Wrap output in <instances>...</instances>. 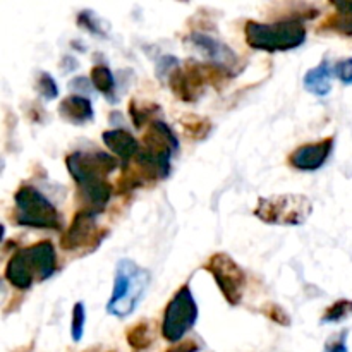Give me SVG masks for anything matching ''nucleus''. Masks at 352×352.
Masks as SVG:
<instances>
[{"mask_svg":"<svg viewBox=\"0 0 352 352\" xmlns=\"http://www.w3.org/2000/svg\"><path fill=\"white\" fill-rule=\"evenodd\" d=\"M65 165L78 186L81 210L102 213L113 192L107 177L119 167V160L105 151H74L67 155Z\"/></svg>","mask_w":352,"mask_h":352,"instance_id":"f257e3e1","label":"nucleus"},{"mask_svg":"<svg viewBox=\"0 0 352 352\" xmlns=\"http://www.w3.org/2000/svg\"><path fill=\"white\" fill-rule=\"evenodd\" d=\"M57 270V253L50 241L17 250L6 267V278L14 289L28 291L34 280H47Z\"/></svg>","mask_w":352,"mask_h":352,"instance_id":"f03ea898","label":"nucleus"},{"mask_svg":"<svg viewBox=\"0 0 352 352\" xmlns=\"http://www.w3.org/2000/svg\"><path fill=\"white\" fill-rule=\"evenodd\" d=\"M151 274L133 260H120L113 277V291L107 305V313L116 318H127L140 306L150 287Z\"/></svg>","mask_w":352,"mask_h":352,"instance_id":"7ed1b4c3","label":"nucleus"},{"mask_svg":"<svg viewBox=\"0 0 352 352\" xmlns=\"http://www.w3.org/2000/svg\"><path fill=\"white\" fill-rule=\"evenodd\" d=\"M246 43L261 52H287L301 47L306 40V26L301 17L277 21V23H258L248 21L244 26Z\"/></svg>","mask_w":352,"mask_h":352,"instance_id":"20e7f679","label":"nucleus"},{"mask_svg":"<svg viewBox=\"0 0 352 352\" xmlns=\"http://www.w3.org/2000/svg\"><path fill=\"white\" fill-rule=\"evenodd\" d=\"M14 203H16L14 220L17 226L47 230H60L64 226L60 213L54 203L48 201L33 186H21L14 196Z\"/></svg>","mask_w":352,"mask_h":352,"instance_id":"39448f33","label":"nucleus"},{"mask_svg":"<svg viewBox=\"0 0 352 352\" xmlns=\"http://www.w3.org/2000/svg\"><path fill=\"white\" fill-rule=\"evenodd\" d=\"M313 203L305 195H277L261 198L254 208V217L274 226H301L309 219Z\"/></svg>","mask_w":352,"mask_h":352,"instance_id":"423d86ee","label":"nucleus"},{"mask_svg":"<svg viewBox=\"0 0 352 352\" xmlns=\"http://www.w3.org/2000/svg\"><path fill=\"white\" fill-rule=\"evenodd\" d=\"M229 72L215 67V65H203L196 62H188L184 67H175L168 76V86L172 93L182 102H195L203 93L208 82H220L229 78Z\"/></svg>","mask_w":352,"mask_h":352,"instance_id":"0eeeda50","label":"nucleus"},{"mask_svg":"<svg viewBox=\"0 0 352 352\" xmlns=\"http://www.w3.org/2000/svg\"><path fill=\"white\" fill-rule=\"evenodd\" d=\"M198 305L189 285H182L167 305L162 322V336L167 342L177 344L198 322Z\"/></svg>","mask_w":352,"mask_h":352,"instance_id":"6e6552de","label":"nucleus"},{"mask_svg":"<svg viewBox=\"0 0 352 352\" xmlns=\"http://www.w3.org/2000/svg\"><path fill=\"white\" fill-rule=\"evenodd\" d=\"M203 270L212 275L217 287L220 289L230 306H237L243 301L244 289H246V274L234 258L226 253L212 254L208 261L203 265Z\"/></svg>","mask_w":352,"mask_h":352,"instance_id":"1a4fd4ad","label":"nucleus"},{"mask_svg":"<svg viewBox=\"0 0 352 352\" xmlns=\"http://www.w3.org/2000/svg\"><path fill=\"white\" fill-rule=\"evenodd\" d=\"M107 230L100 229L96 223V213L79 210L72 219L71 226L62 234L60 246L65 251L82 250V248H96L105 237Z\"/></svg>","mask_w":352,"mask_h":352,"instance_id":"9d476101","label":"nucleus"},{"mask_svg":"<svg viewBox=\"0 0 352 352\" xmlns=\"http://www.w3.org/2000/svg\"><path fill=\"white\" fill-rule=\"evenodd\" d=\"M143 143L144 151L153 155L158 160L167 162V164H170L172 157L179 150L177 136L170 129V126L162 120H151L150 127L143 136Z\"/></svg>","mask_w":352,"mask_h":352,"instance_id":"9b49d317","label":"nucleus"},{"mask_svg":"<svg viewBox=\"0 0 352 352\" xmlns=\"http://www.w3.org/2000/svg\"><path fill=\"white\" fill-rule=\"evenodd\" d=\"M191 43L210 58L212 65H215V67L229 72L230 76L234 74V69H241L239 57H237V54L232 50V48L227 47L223 41L215 40V38L208 36V34L192 33Z\"/></svg>","mask_w":352,"mask_h":352,"instance_id":"f8f14e48","label":"nucleus"},{"mask_svg":"<svg viewBox=\"0 0 352 352\" xmlns=\"http://www.w3.org/2000/svg\"><path fill=\"white\" fill-rule=\"evenodd\" d=\"M333 148V138H325L318 143H308L296 148L289 157V165L302 172H315L325 165Z\"/></svg>","mask_w":352,"mask_h":352,"instance_id":"ddd939ff","label":"nucleus"},{"mask_svg":"<svg viewBox=\"0 0 352 352\" xmlns=\"http://www.w3.org/2000/svg\"><path fill=\"white\" fill-rule=\"evenodd\" d=\"M102 140L103 143H105V146L109 148L116 157H119L120 160H122V167L124 165H129L131 160L136 158V155L140 153L141 150L136 138L124 129L105 131V133L102 134Z\"/></svg>","mask_w":352,"mask_h":352,"instance_id":"4468645a","label":"nucleus"},{"mask_svg":"<svg viewBox=\"0 0 352 352\" xmlns=\"http://www.w3.org/2000/svg\"><path fill=\"white\" fill-rule=\"evenodd\" d=\"M58 113L64 120L74 124V126H82L86 122H91L93 116V103L91 100L86 98L85 95H71L58 103Z\"/></svg>","mask_w":352,"mask_h":352,"instance_id":"2eb2a0df","label":"nucleus"},{"mask_svg":"<svg viewBox=\"0 0 352 352\" xmlns=\"http://www.w3.org/2000/svg\"><path fill=\"white\" fill-rule=\"evenodd\" d=\"M333 76H336L333 65L330 64L327 58H323L316 67L309 69V71L306 72L305 79H302V85H305L306 91L323 98V96L329 95L330 89H332Z\"/></svg>","mask_w":352,"mask_h":352,"instance_id":"dca6fc26","label":"nucleus"},{"mask_svg":"<svg viewBox=\"0 0 352 352\" xmlns=\"http://www.w3.org/2000/svg\"><path fill=\"white\" fill-rule=\"evenodd\" d=\"M332 7L336 10L322 24L323 30L336 31L344 36H352V0H336L332 2Z\"/></svg>","mask_w":352,"mask_h":352,"instance_id":"f3484780","label":"nucleus"},{"mask_svg":"<svg viewBox=\"0 0 352 352\" xmlns=\"http://www.w3.org/2000/svg\"><path fill=\"white\" fill-rule=\"evenodd\" d=\"M126 340L133 351L140 352L148 349L153 342V329H151L150 322L143 320V322L131 327L126 333Z\"/></svg>","mask_w":352,"mask_h":352,"instance_id":"a211bd4d","label":"nucleus"},{"mask_svg":"<svg viewBox=\"0 0 352 352\" xmlns=\"http://www.w3.org/2000/svg\"><path fill=\"white\" fill-rule=\"evenodd\" d=\"M91 85L109 100H116L113 98L116 96V79L107 65H95L91 69Z\"/></svg>","mask_w":352,"mask_h":352,"instance_id":"6ab92c4d","label":"nucleus"},{"mask_svg":"<svg viewBox=\"0 0 352 352\" xmlns=\"http://www.w3.org/2000/svg\"><path fill=\"white\" fill-rule=\"evenodd\" d=\"M184 134L189 140H205L212 131V122L205 117L198 116H188L181 120Z\"/></svg>","mask_w":352,"mask_h":352,"instance_id":"aec40b11","label":"nucleus"},{"mask_svg":"<svg viewBox=\"0 0 352 352\" xmlns=\"http://www.w3.org/2000/svg\"><path fill=\"white\" fill-rule=\"evenodd\" d=\"M351 315L352 301H349V299H339L330 308H327V311L322 316V323H339L342 320L349 318Z\"/></svg>","mask_w":352,"mask_h":352,"instance_id":"412c9836","label":"nucleus"},{"mask_svg":"<svg viewBox=\"0 0 352 352\" xmlns=\"http://www.w3.org/2000/svg\"><path fill=\"white\" fill-rule=\"evenodd\" d=\"M158 110V105H153V103H140L136 100L129 103V113L131 119H133L134 127H143L144 124L150 122L151 116Z\"/></svg>","mask_w":352,"mask_h":352,"instance_id":"4be33fe9","label":"nucleus"},{"mask_svg":"<svg viewBox=\"0 0 352 352\" xmlns=\"http://www.w3.org/2000/svg\"><path fill=\"white\" fill-rule=\"evenodd\" d=\"M85 323H86V308L82 302H76L72 308V322H71V336L74 342H79L85 333Z\"/></svg>","mask_w":352,"mask_h":352,"instance_id":"5701e85b","label":"nucleus"},{"mask_svg":"<svg viewBox=\"0 0 352 352\" xmlns=\"http://www.w3.org/2000/svg\"><path fill=\"white\" fill-rule=\"evenodd\" d=\"M36 89L47 102H52L58 96V86L48 72H40L36 79Z\"/></svg>","mask_w":352,"mask_h":352,"instance_id":"b1692460","label":"nucleus"},{"mask_svg":"<svg viewBox=\"0 0 352 352\" xmlns=\"http://www.w3.org/2000/svg\"><path fill=\"white\" fill-rule=\"evenodd\" d=\"M261 313H263L268 320H272V322L277 323V325H282V327L291 325L289 313L285 311L282 306L275 305V302H267V305L261 306Z\"/></svg>","mask_w":352,"mask_h":352,"instance_id":"393cba45","label":"nucleus"},{"mask_svg":"<svg viewBox=\"0 0 352 352\" xmlns=\"http://www.w3.org/2000/svg\"><path fill=\"white\" fill-rule=\"evenodd\" d=\"M336 78H339L344 85H352V57L339 60L333 65Z\"/></svg>","mask_w":352,"mask_h":352,"instance_id":"a878e982","label":"nucleus"},{"mask_svg":"<svg viewBox=\"0 0 352 352\" xmlns=\"http://www.w3.org/2000/svg\"><path fill=\"white\" fill-rule=\"evenodd\" d=\"M78 23L81 24L82 28H86L88 31H91L93 34H103V31L100 30L98 24L95 23V17L91 16V12H88V10H85V12H81L78 16Z\"/></svg>","mask_w":352,"mask_h":352,"instance_id":"bb28decb","label":"nucleus"},{"mask_svg":"<svg viewBox=\"0 0 352 352\" xmlns=\"http://www.w3.org/2000/svg\"><path fill=\"white\" fill-rule=\"evenodd\" d=\"M346 337H347V332L340 333L339 339H336V340H332V342L327 344L325 351H323V352H349V351H347Z\"/></svg>","mask_w":352,"mask_h":352,"instance_id":"cd10ccee","label":"nucleus"},{"mask_svg":"<svg viewBox=\"0 0 352 352\" xmlns=\"http://www.w3.org/2000/svg\"><path fill=\"white\" fill-rule=\"evenodd\" d=\"M198 351H199L198 344L192 342V340H186V342L175 344L174 347H170V349H167L165 352H198Z\"/></svg>","mask_w":352,"mask_h":352,"instance_id":"c85d7f7f","label":"nucleus"},{"mask_svg":"<svg viewBox=\"0 0 352 352\" xmlns=\"http://www.w3.org/2000/svg\"><path fill=\"white\" fill-rule=\"evenodd\" d=\"M69 85H71V88H74V89H82V91H86V93H88L89 89H91V86L88 85V79L82 78V76H79V78L71 79V82H69Z\"/></svg>","mask_w":352,"mask_h":352,"instance_id":"c756f323","label":"nucleus"}]
</instances>
